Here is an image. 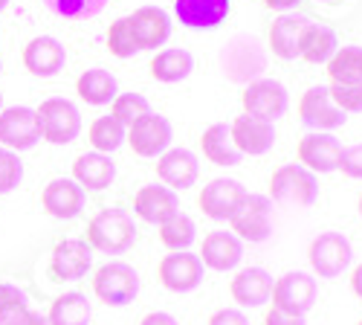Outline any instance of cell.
<instances>
[{
    "label": "cell",
    "mask_w": 362,
    "mask_h": 325,
    "mask_svg": "<svg viewBox=\"0 0 362 325\" xmlns=\"http://www.w3.org/2000/svg\"><path fill=\"white\" fill-rule=\"evenodd\" d=\"M139 239V229L134 224V215L119 206H107L99 210L87 224V244L96 253L105 256H122L128 253Z\"/></svg>",
    "instance_id": "1"
},
{
    "label": "cell",
    "mask_w": 362,
    "mask_h": 325,
    "mask_svg": "<svg viewBox=\"0 0 362 325\" xmlns=\"http://www.w3.org/2000/svg\"><path fill=\"white\" fill-rule=\"evenodd\" d=\"M221 70L232 84H250L267 70V47L255 35H232L221 50Z\"/></svg>",
    "instance_id": "2"
},
{
    "label": "cell",
    "mask_w": 362,
    "mask_h": 325,
    "mask_svg": "<svg viewBox=\"0 0 362 325\" xmlns=\"http://www.w3.org/2000/svg\"><path fill=\"white\" fill-rule=\"evenodd\" d=\"M269 200H276L281 206H313L319 200V177L313 171H308L298 163H287L279 166L269 177Z\"/></svg>",
    "instance_id": "3"
},
{
    "label": "cell",
    "mask_w": 362,
    "mask_h": 325,
    "mask_svg": "<svg viewBox=\"0 0 362 325\" xmlns=\"http://www.w3.org/2000/svg\"><path fill=\"white\" fill-rule=\"evenodd\" d=\"M354 261V247L342 232L325 229L308 247V264L319 279H339Z\"/></svg>",
    "instance_id": "4"
},
{
    "label": "cell",
    "mask_w": 362,
    "mask_h": 325,
    "mask_svg": "<svg viewBox=\"0 0 362 325\" xmlns=\"http://www.w3.org/2000/svg\"><path fill=\"white\" fill-rule=\"evenodd\" d=\"M93 293L107 308H125L139 293V273L128 261H107L93 276Z\"/></svg>",
    "instance_id": "5"
},
{
    "label": "cell",
    "mask_w": 362,
    "mask_h": 325,
    "mask_svg": "<svg viewBox=\"0 0 362 325\" xmlns=\"http://www.w3.org/2000/svg\"><path fill=\"white\" fill-rule=\"evenodd\" d=\"M38 116V128H41V139L52 142V145H70L78 134H81V113L70 99H44L35 108Z\"/></svg>",
    "instance_id": "6"
},
{
    "label": "cell",
    "mask_w": 362,
    "mask_h": 325,
    "mask_svg": "<svg viewBox=\"0 0 362 325\" xmlns=\"http://www.w3.org/2000/svg\"><path fill=\"white\" fill-rule=\"evenodd\" d=\"M232 232L238 235L240 241H250V244H264L269 241L273 235V200L267 195H247L240 210L232 215Z\"/></svg>",
    "instance_id": "7"
},
{
    "label": "cell",
    "mask_w": 362,
    "mask_h": 325,
    "mask_svg": "<svg viewBox=\"0 0 362 325\" xmlns=\"http://www.w3.org/2000/svg\"><path fill=\"white\" fill-rule=\"evenodd\" d=\"M273 305L287 311V314H298V317H308L313 311V305L319 302V282L310 273H301V270H290L281 279H276L273 285Z\"/></svg>",
    "instance_id": "8"
},
{
    "label": "cell",
    "mask_w": 362,
    "mask_h": 325,
    "mask_svg": "<svg viewBox=\"0 0 362 325\" xmlns=\"http://www.w3.org/2000/svg\"><path fill=\"white\" fill-rule=\"evenodd\" d=\"M240 102H244V113L258 116V120H267V122L281 120V116L287 113V108H290L287 87L276 79H264V76L244 87Z\"/></svg>",
    "instance_id": "9"
},
{
    "label": "cell",
    "mask_w": 362,
    "mask_h": 325,
    "mask_svg": "<svg viewBox=\"0 0 362 325\" xmlns=\"http://www.w3.org/2000/svg\"><path fill=\"white\" fill-rule=\"evenodd\" d=\"M41 142V128H38V116L35 108L15 105L0 110V145L9 152H29Z\"/></svg>",
    "instance_id": "10"
},
{
    "label": "cell",
    "mask_w": 362,
    "mask_h": 325,
    "mask_svg": "<svg viewBox=\"0 0 362 325\" xmlns=\"http://www.w3.org/2000/svg\"><path fill=\"white\" fill-rule=\"evenodd\" d=\"M125 139L134 149L136 157H160L163 152L171 149V139H174V128L165 120L163 113H145L142 120H136L134 125H128Z\"/></svg>",
    "instance_id": "11"
},
{
    "label": "cell",
    "mask_w": 362,
    "mask_h": 325,
    "mask_svg": "<svg viewBox=\"0 0 362 325\" xmlns=\"http://www.w3.org/2000/svg\"><path fill=\"white\" fill-rule=\"evenodd\" d=\"M247 186L232 177H215L203 186V192L197 195V203L206 218L212 221H232V215L240 210V203L247 198Z\"/></svg>",
    "instance_id": "12"
},
{
    "label": "cell",
    "mask_w": 362,
    "mask_h": 325,
    "mask_svg": "<svg viewBox=\"0 0 362 325\" xmlns=\"http://www.w3.org/2000/svg\"><path fill=\"white\" fill-rule=\"evenodd\" d=\"M342 142L330 134V131H313L308 137L298 139V166H305L308 171L319 174H330V171H339L342 163Z\"/></svg>",
    "instance_id": "13"
},
{
    "label": "cell",
    "mask_w": 362,
    "mask_h": 325,
    "mask_svg": "<svg viewBox=\"0 0 362 325\" xmlns=\"http://www.w3.org/2000/svg\"><path fill=\"white\" fill-rule=\"evenodd\" d=\"M157 276L163 282L165 290L171 293H192L203 285V276H206V268L197 253H189V250H180V253H168L160 268H157Z\"/></svg>",
    "instance_id": "14"
},
{
    "label": "cell",
    "mask_w": 362,
    "mask_h": 325,
    "mask_svg": "<svg viewBox=\"0 0 362 325\" xmlns=\"http://www.w3.org/2000/svg\"><path fill=\"white\" fill-rule=\"evenodd\" d=\"M93 268V247L81 239H64L58 241L49 256V273L58 282H78Z\"/></svg>",
    "instance_id": "15"
},
{
    "label": "cell",
    "mask_w": 362,
    "mask_h": 325,
    "mask_svg": "<svg viewBox=\"0 0 362 325\" xmlns=\"http://www.w3.org/2000/svg\"><path fill=\"white\" fill-rule=\"evenodd\" d=\"M298 120L313 131H337L348 122V113H342L334 102H330L327 87H310L298 99Z\"/></svg>",
    "instance_id": "16"
},
{
    "label": "cell",
    "mask_w": 362,
    "mask_h": 325,
    "mask_svg": "<svg viewBox=\"0 0 362 325\" xmlns=\"http://www.w3.org/2000/svg\"><path fill=\"white\" fill-rule=\"evenodd\" d=\"M240 258H244V241H240L232 229H212L203 239L200 261L206 270H215V273L235 270Z\"/></svg>",
    "instance_id": "17"
},
{
    "label": "cell",
    "mask_w": 362,
    "mask_h": 325,
    "mask_svg": "<svg viewBox=\"0 0 362 325\" xmlns=\"http://www.w3.org/2000/svg\"><path fill=\"white\" fill-rule=\"evenodd\" d=\"M21 62H23V67L33 73V76L49 79V76H58V73L64 70L67 50H64L62 41L52 38V35H38V38H33V41L23 47Z\"/></svg>",
    "instance_id": "18"
},
{
    "label": "cell",
    "mask_w": 362,
    "mask_h": 325,
    "mask_svg": "<svg viewBox=\"0 0 362 325\" xmlns=\"http://www.w3.org/2000/svg\"><path fill=\"white\" fill-rule=\"evenodd\" d=\"M157 177L160 183L168 186L171 192H186L197 183L200 177V163L197 154L189 149H168L157 160Z\"/></svg>",
    "instance_id": "19"
},
{
    "label": "cell",
    "mask_w": 362,
    "mask_h": 325,
    "mask_svg": "<svg viewBox=\"0 0 362 325\" xmlns=\"http://www.w3.org/2000/svg\"><path fill=\"white\" fill-rule=\"evenodd\" d=\"M229 131L235 139V149L250 157H261L267 152H273V145H276V125L267 120H258V116H250V113L238 116L229 125Z\"/></svg>",
    "instance_id": "20"
},
{
    "label": "cell",
    "mask_w": 362,
    "mask_h": 325,
    "mask_svg": "<svg viewBox=\"0 0 362 325\" xmlns=\"http://www.w3.org/2000/svg\"><path fill=\"white\" fill-rule=\"evenodd\" d=\"M310 23L313 21L308 15L281 12L273 21V26H269V33H267V44H269V50H273V55L281 58V62H293V58H298L301 35H305V29Z\"/></svg>",
    "instance_id": "21"
},
{
    "label": "cell",
    "mask_w": 362,
    "mask_h": 325,
    "mask_svg": "<svg viewBox=\"0 0 362 325\" xmlns=\"http://www.w3.org/2000/svg\"><path fill=\"white\" fill-rule=\"evenodd\" d=\"M41 206L49 218L70 221L84 210V189L70 177H55L41 192Z\"/></svg>",
    "instance_id": "22"
},
{
    "label": "cell",
    "mask_w": 362,
    "mask_h": 325,
    "mask_svg": "<svg viewBox=\"0 0 362 325\" xmlns=\"http://www.w3.org/2000/svg\"><path fill=\"white\" fill-rule=\"evenodd\" d=\"M128 23L139 50H157L171 38V18L160 6H139L134 15H128Z\"/></svg>",
    "instance_id": "23"
},
{
    "label": "cell",
    "mask_w": 362,
    "mask_h": 325,
    "mask_svg": "<svg viewBox=\"0 0 362 325\" xmlns=\"http://www.w3.org/2000/svg\"><path fill=\"white\" fill-rule=\"evenodd\" d=\"M273 276L264 268H240L229 282V293L240 308H264L273 297Z\"/></svg>",
    "instance_id": "24"
},
{
    "label": "cell",
    "mask_w": 362,
    "mask_h": 325,
    "mask_svg": "<svg viewBox=\"0 0 362 325\" xmlns=\"http://www.w3.org/2000/svg\"><path fill=\"white\" fill-rule=\"evenodd\" d=\"M232 12V0H174L177 21L189 29H215Z\"/></svg>",
    "instance_id": "25"
},
{
    "label": "cell",
    "mask_w": 362,
    "mask_h": 325,
    "mask_svg": "<svg viewBox=\"0 0 362 325\" xmlns=\"http://www.w3.org/2000/svg\"><path fill=\"white\" fill-rule=\"evenodd\" d=\"M134 212L145 221V224H163L168 221L171 215L180 212V198L177 192H171L168 186L163 183H151V186H142L134 198Z\"/></svg>",
    "instance_id": "26"
},
{
    "label": "cell",
    "mask_w": 362,
    "mask_h": 325,
    "mask_svg": "<svg viewBox=\"0 0 362 325\" xmlns=\"http://www.w3.org/2000/svg\"><path fill=\"white\" fill-rule=\"evenodd\" d=\"M116 177V163L110 160V154H99V152H84L76 157L73 163V181L87 192H102L113 183Z\"/></svg>",
    "instance_id": "27"
},
{
    "label": "cell",
    "mask_w": 362,
    "mask_h": 325,
    "mask_svg": "<svg viewBox=\"0 0 362 325\" xmlns=\"http://www.w3.org/2000/svg\"><path fill=\"white\" fill-rule=\"evenodd\" d=\"M76 93H78L81 102L102 108V105H110V102L116 99L119 84H116V76H113L110 70H105V67H90V70H84V73L76 79Z\"/></svg>",
    "instance_id": "28"
},
{
    "label": "cell",
    "mask_w": 362,
    "mask_h": 325,
    "mask_svg": "<svg viewBox=\"0 0 362 325\" xmlns=\"http://www.w3.org/2000/svg\"><path fill=\"white\" fill-rule=\"evenodd\" d=\"M200 145H203V157L209 163H215V166H238L240 160H244V154H240L235 149V139H232V131L226 122H215V125H209L200 137Z\"/></svg>",
    "instance_id": "29"
},
{
    "label": "cell",
    "mask_w": 362,
    "mask_h": 325,
    "mask_svg": "<svg viewBox=\"0 0 362 325\" xmlns=\"http://www.w3.org/2000/svg\"><path fill=\"white\" fill-rule=\"evenodd\" d=\"M151 76L163 84H177L192 76L194 70V55L189 50H180V47H168V50H160L148 64Z\"/></svg>",
    "instance_id": "30"
},
{
    "label": "cell",
    "mask_w": 362,
    "mask_h": 325,
    "mask_svg": "<svg viewBox=\"0 0 362 325\" xmlns=\"http://www.w3.org/2000/svg\"><path fill=\"white\" fill-rule=\"evenodd\" d=\"M339 50V41H337V33L325 23H310L301 35V50H298V58H305L308 64H327L330 55Z\"/></svg>",
    "instance_id": "31"
},
{
    "label": "cell",
    "mask_w": 362,
    "mask_h": 325,
    "mask_svg": "<svg viewBox=\"0 0 362 325\" xmlns=\"http://www.w3.org/2000/svg\"><path fill=\"white\" fill-rule=\"evenodd\" d=\"M93 308H90L87 297L78 290H67L62 297H55V302L49 305L47 322L49 325H90Z\"/></svg>",
    "instance_id": "32"
},
{
    "label": "cell",
    "mask_w": 362,
    "mask_h": 325,
    "mask_svg": "<svg viewBox=\"0 0 362 325\" xmlns=\"http://www.w3.org/2000/svg\"><path fill=\"white\" fill-rule=\"evenodd\" d=\"M330 84H356L362 81V47H339L327 62Z\"/></svg>",
    "instance_id": "33"
},
{
    "label": "cell",
    "mask_w": 362,
    "mask_h": 325,
    "mask_svg": "<svg viewBox=\"0 0 362 325\" xmlns=\"http://www.w3.org/2000/svg\"><path fill=\"white\" fill-rule=\"evenodd\" d=\"M194 239H197V227H194V221L186 212H177V215H171L168 221L160 224V241L171 253L189 250L194 244Z\"/></svg>",
    "instance_id": "34"
},
{
    "label": "cell",
    "mask_w": 362,
    "mask_h": 325,
    "mask_svg": "<svg viewBox=\"0 0 362 325\" xmlns=\"http://www.w3.org/2000/svg\"><path fill=\"white\" fill-rule=\"evenodd\" d=\"M87 137H90V145H93V152L110 154V152H116L119 145L125 142V125L116 122L113 116L107 113V116H99V120L90 122Z\"/></svg>",
    "instance_id": "35"
},
{
    "label": "cell",
    "mask_w": 362,
    "mask_h": 325,
    "mask_svg": "<svg viewBox=\"0 0 362 325\" xmlns=\"http://www.w3.org/2000/svg\"><path fill=\"white\" fill-rule=\"evenodd\" d=\"M41 4L58 15V18H67V21H87V18H96L107 0H41Z\"/></svg>",
    "instance_id": "36"
},
{
    "label": "cell",
    "mask_w": 362,
    "mask_h": 325,
    "mask_svg": "<svg viewBox=\"0 0 362 325\" xmlns=\"http://www.w3.org/2000/svg\"><path fill=\"white\" fill-rule=\"evenodd\" d=\"M145 113H151V102L142 93H116V99L110 102V116L125 128L142 120Z\"/></svg>",
    "instance_id": "37"
},
{
    "label": "cell",
    "mask_w": 362,
    "mask_h": 325,
    "mask_svg": "<svg viewBox=\"0 0 362 325\" xmlns=\"http://www.w3.org/2000/svg\"><path fill=\"white\" fill-rule=\"evenodd\" d=\"M107 50H110V55H116V58H134V55L139 52L136 41H134V35H131L128 18H119V21L110 23V29H107Z\"/></svg>",
    "instance_id": "38"
},
{
    "label": "cell",
    "mask_w": 362,
    "mask_h": 325,
    "mask_svg": "<svg viewBox=\"0 0 362 325\" xmlns=\"http://www.w3.org/2000/svg\"><path fill=\"white\" fill-rule=\"evenodd\" d=\"M26 308H29L26 293L12 282H0V325H9Z\"/></svg>",
    "instance_id": "39"
},
{
    "label": "cell",
    "mask_w": 362,
    "mask_h": 325,
    "mask_svg": "<svg viewBox=\"0 0 362 325\" xmlns=\"http://www.w3.org/2000/svg\"><path fill=\"white\" fill-rule=\"evenodd\" d=\"M330 102L342 113H362V81L356 84H330L327 87Z\"/></svg>",
    "instance_id": "40"
},
{
    "label": "cell",
    "mask_w": 362,
    "mask_h": 325,
    "mask_svg": "<svg viewBox=\"0 0 362 325\" xmlns=\"http://www.w3.org/2000/svg\"><path fill=\"white\" fill-rule=\"evenodd\" d=\"M21 181H23V163H21V157L0 145V195L12 192Z\"/></svg>",
    "instance_id": "41"
},
{
    "label": "cell",
    "mask_w": 362,
    "mask_h": 325,
    "mask_svg": "<svg viewBox=\"0 0 362 325\" xmlns=\"http://www.w3.org/2000/svg\"><path fill=\"white\" fill-rule=\"evenodd\" d=\"M339 171L351 181H362V142L351 145V149L342 152V163H339Z\"/></svg>",
    "instance_id": "42"
},
{
    "label": "cell",
    "mask_w": 362,
    "mask_h": 325,
    "mask_svg": "<svg viewBox=\"0 0 362 325\" xmlns=\"http://www.w3.org/2000/svg\"><path fill=\"white\" fill-rule=\"evenodd\" d=\"M264 325H308L305 317H298V314H287L276 305H269L267 314H264Z\"/></svg>",
    "instance_id": "43"
},
{
    "label": "cell",
    "mask_w": 362,
    "mask_h": 325,
    "mask_svg": "<svg viewBox=\"0 0 362 325\" xmlns=\"http://www.w3.org/2000/svg\"><path fill=\"white\" fill-rule=\"evenodd\" d=\"M206 325H250V319H247L244 311H238V308H221V311H215L212 317H209Z\"/></svg>",
    "instance_id": "44"
},
{
    "label": "cell",
    "mask_w": 362,
    "mask_h": 325,
    "mask_svg": "<svg viewBox=\"0 0 362 325\" xmlns=\"http://www.w3.org/2000/svg\"><path fill=\"white\" fill-rule=\"evenodd\" d=\"M139 325H180V322L165 311H151V314H145L139 319Z\"/></svg>",
    "instance_id": "45"
},
{
    "label": "cell",
    "mask_w": 362,
    "mask_h": 325,
    "mask_svg": "<svg viewBox=\"0 0 362 325\" xmlns=\"http://www.w3.org/2000/svg\"><path fill=\"white\" fill-rule=\"evenodd\" d=\"M9 325H49L47 322V317H41L38 311H33V308H26L21 317H15Z\"/></svg>",
    "instance_id": "46"
},
{
    "label": "cell",
    "mask_w": 362,
    "mask_h": 325,
    "mask_svg": "<svg viewBox=\"0 0 362 325\" xmlns=\"http://www.w3.org/2000/svg\"><path fill=\"white\" fill-rule=\"evenodd\" d=\"M298 4H301V0H264V6L276 9V12H290V9H296Z\"/></svg>",
    "instance_id": "47"
},
{
    "label": "cell",
    "mask_w": 362,
    "mask_h": 325,
    "mask_svg": "<svg viewBox=\"0 0 362 325\" xmlns=\"http://www.w3.org/2000/svg\"><path fill=\"white\" fill-rule=\"evenodd\" d=\"M351 290H354L356 300H362V261L356 264L354 273H351Z\"/></svg>",
    "instance_id": "48"
},
{
    "label": "cell",
    "mask_w": 362,
    "mask_h": 325,
    "mask_svg": "<svg viewBox=\"0 0 362 325\" xmlns=\"http://www.w3.org/2000/svg\"><path fill=\"white\" fill-rule=\"evenodd\" d=\"M356 210H359V218H362V192H359V200H356Z\"/></svg>",
    "instance_id": "49"
},
{
    "label": "cell",
    "mask_w": 362,
    "mask_h": 325,
    "mask_svg": "<svg viewBox=\"0 0 362 325\" xmlns=\"http://www.w3.org/2000/svg\"><path fill=\"white\" fill-rule=\"evenodd\" d=\"M6 6H9V0H0V12H4Z\"/></svg>",
    "instance_id": "50"
},
{
    "label": "cell",
    "mask_w": 362,
    "mask_h": 325,
    "mask_svg": "<svg viewBox=\"0 0 362 325\" xmlns=\"http://www.w3.org/2000/svg\"><path fill=\"white\" fill-rule=\"evenodd\" d=\"M0 108H4V93H0Z\"/></svg>",
    "instance_id": "51"
},
{
    "label": "cell",
    "mask_w": 362,
    "mask_h": 325,
    "mask_svg": "<svg viewBox=\"0 0 362 325\" xmlns=\"http://www.w3.org/2000/svg\"><path fill=\"white\" fill-rule=\"evenodd\" d=\"M325 4H334V0H325Z\"/></svg>",
    "instance_id": "52"
},
{
    "label": "cell",
    "mask_w": 362,
    "mask_h": 325,
    "mask_svg": "<svg viewBox=\"0 0 362 325\" xmlns=\"http://www.w3.org/2000/svg\"><path fill=\"white\" fill-rule=\"evenodd\" d=\"M356 325H362V319H359V322H356Z\"/></svg>",
    "instance_id": "53"
},
{
    "label": "cell",
    "mask_w": 362,
    "mask_h": 325,
    "mask_svg": "<svg viewBox=\"0 0 362 325\" xmlns=\"http://www.w3.org/2000/svg\"><path fill=\"white\" fill-rule=\"evenodd\" d=\"M0 73H4V70H0Z\"/></svg>",
    "instance_id": "54"
}]
</instances>
